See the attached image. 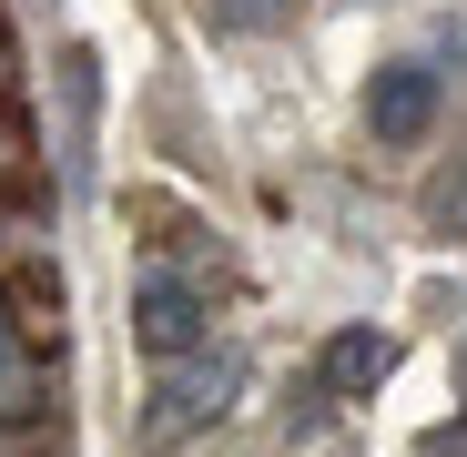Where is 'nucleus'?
I'll return each mask as SVG.
<instances>
[{
  "label": "nucleus",
  "mask_w": 467,
  "mask_h": 457,
  "mask_svg": "<svg viewBox=\"0 0 467 457\" xmlns=\"http://www.w3.org/2000/svg\"><path fill=\"white\" fill-rule=\"evenodd\" d=\"M437 223H447V234H467V183H447V193H437Z\"/></svg>",
  "instance_id": "6e6552de"
},
{
  "label": "nucleus",
  "mask_w": 467,
  "mask_h": 457,
  "mask_svg": "<svg viewBox=\"0 0 467 457\" xmlns=\"http://www.w3.org/2000/svg\"><path fill=\"white\" fill-rule=\"evenodd\" d=\"M326 397H376L386 376H397V336H376V326H346V336H326Z\"/></svg>",
  "instance_id": "39448f33"
},
{
  "label": "nucleus",
  "mask_w": 467,
  "mask_h": 457,
  "mask_svg": "<svg viewBox=\"0 0 467 457\" xmlns=\"http://www.w3.org/2000/svg\"><path fill=\"white\" fill-rule=\"evenodd\" d=\"M457 397H467V336H457Z\"/></svg>",
  "instance_id": "9d476101"
},
{
  "label": "nucleus",
  "mask_w": 467,
  "mask_h": 457,
  "mask_svg": "<svg viewBox=\"0 0 467 457\" xmlns=\"http://www.w3.org/2000/svg\"><path fill=\"white\" fill-rule=\"evenodd\" d=\"M203 295L183 285V275H163V265H152L142 285H132V346L152 356V366H183V356H203Z\"/></svg>",
  "instance_id": "f257e3e1"
},
{
  "label": "nucleus",
  "mask_w": 467,
  "mask_h": 457,
  "mask_svg": "<svg viewBox=\"0 0 467 457\" xmlns=\"http://www.w3.org/2000/svg\"><path fill=\"white\" fill-rule=\"evenodd\" d=\"M427 457H467V417H447V427L427 437Z\"/></svg>",
  "instance_id": "1a4fd4ad"
},
{
  "label": "nucleus",
  "mask_w": 467,
  "mask_h": 457,
  "mask_svg": "<svg viewBox=\"0 0 467 457\" xmlns=\"http://www.w3.org/2000/svg\"><path fill=\"white\" fill-rule=\"evenodd\" d=\"M92 112H102L92 51H61V193H92Z\"/></svg>",
  "instance_id": "20e7f679"
},
{
  "label": "nucleus",
  "mask_w": 467,
  "mask_h": 457,
  "mask_svg": "<svg viewBox=\"0 0 467 457\" xmlns=\"http://www.w3.org/2000/svg\"><path fill=\"white\" fill-rule=\"evenodd\" d=\"M295 11H305V0H213V21H223V31H285Z\"/></svg>",
  "instance_id": "0eeeda50"
},
{
  "label": "nucleus",
  "mask_w": 467,
  "mask_h": 457,
  "mask_svg": "<svg viewBox=\"0 0 467 457\" xmlns=\"http://www.w3.org/2000/svg\"><path fill=\"white\" fill-rule=\"evenodd\" d=\"M41 407V366L21 346V316H11V295H0V417H31Z\"/></svg>",
  "instance_id": "423d86ee"
},
{
  "label": "nucleus",
  "mask_w": 467,
  "mask_h": 457,
  "mask_svg": "<svg viewBox=\"0 0 467 457\" xmlns=\"http://www.w3.org/2000/svg\"><path fill=\"white\" fill-rule=\"evenodd\" d=\"M234 376H244V366H234V356H183V366H163V387H152V417H142V437L152 447H173V437H193L203 417H223V397H234Z\"/></svg>",
  "instance_id": "f03ea898"
},
{
  "label": "nucleus",
  "mask_w": 467,
  "mask_h": 457,
  "mask_svg": "<svg viewBox=\"0 0 467 457\" xmlns=\"http://www.w3.org/2000/svg\"><path fill=\"white\" fill-rule=\"evenodd\" d=\"M427 122H437V71L427 61H386L366 82V132L376 142H417Z\"/></svg>",
  "instance_id": "7ed1b4c3"
}]
</instances>
